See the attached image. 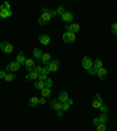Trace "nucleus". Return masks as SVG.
<instances>
[{
  "instance_id": "4be33fe9",
  "label": "nucleus",
  "mask_w": 117,
  "mask_h": 131,
  "mask_svg": "<svg viewBox=\"0 0 117 131\" xmlns=\"http://www.w3.org/2000/svg\"><path fill=\"white\" fill-rule=\"evenodd\" d=\"M9 9H11V6H9V4L7 1L3 3L1 6H0V11H9Z\"/></svg>"
},
{
  "instance_id": "1a4fd4ad",
  "label": "nucleus",
  "mask_w": 117,
  "mask_h": 131,
  "mask_svg": "<svg viewBox=\"0 0 117 131\" xmlns=\"http://www.w3.org/2000/svg\"><path fill=\"white\" fill-rule=\"evenodd\" d=\"M39 41H40L44 46H47V45L50 43V38H49L47 34H40V35H39Z\"/></svg>"
},
{
  "instance_id": "72a5a7b5",
  "label": "nucleus",
  "mask_w": 117,
  "mask_h": 131,
  "mask_svg": "<svg viewBox=\"0 0 117 131\" xmlns=\"http://www.w3.org/2000/svg\"><path fill=\"white\" fill-rule=\"evenodd\" d=\"M100 109H101V114H107V111H108V106L103 104V105H102Z\"/></svg>"
},
{
  "instance_id": "4c0bfd02",
  "label": "nucleus",
  "mask_w": 117,
  "mask_h": 131,
  "mask_svg": "<svg viewBox=\"0 0 117 131\" xmlns=\"http://www.w3.org/2000/svg\"><path fill=\"white\" fill-rule=\"evenodd\" d=\"M5 76H6V73H5V71L0 70V79H5Z\"/></svg>"
},
{
  "instance_id": "4468645a",
  "label": "nucleus",
  "mask_w": 117,
  "mask_h": 131,
  "mask_svg": "<svg viewBox=\"0 0 117 131\" xmlns=\"http://www.w3.org/2000/svg\"><path fill=\"white\" fill-rule=\"evenodd\" d=\"M73 19H74V15H73V13H70V12H66V13L62 15V20L65 22H70V21H73Z\"/></svg>"
},
{
  "instance_id": "a19ab883",
  "label": "nucleus",
  "mask_w": 117,
  "mask_h": 131,
  "mask_svg": "<svg viewBox=\"0 0 117 131\" xmlns=\"http://www.w3.org/2000/svg\"><path fill=\"white\" fill-rule=\"evenodd\" d=\"M57 115H59V116H62V110H61V111H59V112H57Z\"/></svg>"
},
{
  "instance_id": "ea45409f",
  "label": "nucleus",
  "mask_w": 117,
  "mask_h": 131,
  "mask_svg": "<svg viewBox=\"0 0 117 131\" xmlns=\"http://www.w3.org/2000/svg\"><path fill=\"white\" fill-rule=\"evenodd\" d=\"M67 103H68L69 105H70V104H73V100H71V98H68V101H67Z\"/></svg>"
},
{
  "instance_id": "a878e982",
  "label": "nucleus",
  "mask_w": 117,
  "mask_h": 131,
  "mask_svg": "<svg viewBox=\"0 0 117 131\" xmlns=\"http://www.w3.org/2000/svg\"><path fill=\"white\" fill-rule=\"evenodd\" d=\"M96 131H107L105 123H100V124L96 126Z\"/></svg>"
},
{
  "instance_id": "f257e3e1",
  "label": "nucleus",
  "mask_w": 117,
  "mask_h": 131,
  "mask_svg": "<svg viewBox=\"0 0 117 131\" xmlns=\"http://www.w3.org/2000/svg\"><path fill=\"white\" fill-rule=\"evenodd\" d=\"M55 15H56V11H52V9H48V8H44V9H42V14H41L40 18H39V21H38L39 25H40V26L47 25L50 21V19Z\"/></svg>"
},
{
  "instance_id": "6ab92c4d",
  "label": "nucleus",
  "mask_w": 117,
  "mask_h": 131,
  "mask_svg": "<svg viewBox=\"0 0 117 131\" xmlns=\"http://www.w3.org/2000/svg\"><path fill=\"white\" fill-rule=\"evenodd\" d=\"M42 55H44V53L41 52V49L34 48V50H33V56L35 57V59H38V60H41V59H42Z\"/></svg>"
},
{
  "instance_id": "7c9ffc66",
  "label": "nucleus",
  "mask_w": 117,
  "mask_h": 131,
  "mask_svg": "<svg viewBox=\"0 0 117 131\" xmlns=\"http://www.w3.org/2000/svg\"><path fill=\"white\" fill-rule=\"evenodd\" d=\"M47 79H48V77H47V75H44V74H40V75H39V81L45 82Z\"/></svg>"
},
{
  "instance_id": "b1692460",
  "label": "nucleus",
  "mask_w": 117,
  "mask_h": 131,
  "mask_svg": "<svg viewBox=\"0 0 117 131\" xmlns=\"http://www.w3.org/2000/svg\"><path fill=\"white\" fill-rule=\"evenodd\" d=\"M15 74H13V73H8V74H6V76H5V80L7 82H11V81H13L14 79H15Z\"/></svg>"
},
{
  "instance_id": "39448f33",
  "label": "nucleus",
  "mask_w": 117,
  "mask_h": 131,
  "mask_svg": "<svg viewBox=\"0 0 117 131\" xmlns=\"http://www.w3.org/2000/svg\"><path fill=\"white\" fill-rule=\"evenodd\" d=\"M102 105H103V102H102L101 95H100V94H96V95L94 96V100H93V108L100 109Z\"/></svg>"
},
{
  "instance_id": "e433bc0d",
  "label": "nucleus",
  "mask_w": 117,
  "mask_h": 131,
  "mask_svg": "<svg viewBox=\"0 0 117 131\" xmlns=\"http://www.w3.org/2000/svg\"><path fill=\"white\" fill-rule=\"evenodd\" d=\"M93 123H94V125H95V126H97V125H98V124H100V123H101V122H100V119H98V117H97V118H94Z\"/></svg>"
},
{
  "instance_id": "473e14b6",
  "label": "nucleus",
  "mask_w": 117,
  "mask_h": 131,
  "mask_svg": "<svg viewBox=\"0 0 117 131\" xmlns=\"http://www.w3.org/2000/svg\"><path fill=\"white\" fill-rule=\"evenodd\" d=\"M69 104L67 103V102H66V103H62V111H67V110L69 109Z\"/></svg>"
},
{
  "instance_id": "dca6fc26",
  "label": "nucleus",
  "mask_w": 117,
  "mask_h": 131,
  "mask_svg": "<svg viewBox=\"0 0 117 131\" xmlns=\"http://www.w3.org/2000/svg\"><path fill=\"white\" fill-rule=\"evenodd\" d=\"M39 104V97L38 96H33V97L29 98V101H28V105L32 106V108H34V106H36Z\"/></svg>"
},
{
  "instance_id": "20e7f679",
  "label": "nucleus",
  "mask_w": 117,
  "mask_h": 131,
  "mask_svg": "<svg viewBox=\"0 0 117 131\" xmlns=\"http://www.w3.org/2000/svg\"><path fill=\"white\" fill-rule=\"evenodd\" d=\"M0 49L6 54H9V53L13 52V46L11 43H8V42H6V41H3L0 43Z\"/></svg>"
},
{
  "instance_id": "aec40b11",
  "label": "nucleus",
  "mask_w": 117,
  "mask_h": 131,
  "mask_svg": "<svg viewBox=\"0 0 117 131\" xmlns=\"http://www.w3.org/2000/svg\"><path fill=\"white\" fill-rule=\"evenodd\" d=\"M41 94H42V97H49V96L52 95V91H50V89L49 88H44V89L41 90Z\"/></svg>"
},
{
  "instance_id": "ddd939ff",
  "label": "nucleus",
  "mask_w": 117,
  "mask_h": 131,
  "mask_svg": "<svg viewBox=\"0 0 117 131\" xmlns=\"http://www.w3.org/2000/svg\"><path fill=\"white\" fill-rule=\"evenodd\" d=\"M97 75H98V77L101 80H105L107 79V76H108V71H107V69L105 68H100L97 70Z\"/></svg>"
},
{
  "instance_id": "f03ea898",
  "label": "nucleus",
  "mask_w": 117,
  "mask_h": 131,
  "mask_svg": "<svg viewBox=\"0 0 117 131\" xmlns=\"http://www.w3.org/2000/svg\"><path fill=\"white\" fill-rule=\"evenodd\" d=\"M20 63L16 62V61H12L9 62L7 66H6V70L9 71V73H14V71H18L20 69Z\"/></svg>"
},
{
  "instance_id": "7ed1b4c3",
  "label": "nucleus",
  "mask_w": 117,
  "mask_h": 131,
  "mask_svg": "<svg viewBox=\"0 0 117 131\" xmlns=\"http://www.w3.org/2000/svg\"><path fill=\"white\" fill-rule=\"evenodd\" d=\"M63 41H65L66 43H73L74 41H75V39H76V36H75V33H71V32H66L65 34H63Z\"/></svg>"
},
{
  "instance_id": "9b49d317",
  "label": "nucleus",
  "mask_w": 117,
  "mask_h": 131,
  "mask_svg": "<svg viewBox=\"0 0 117 131\" xmlns=\"http://www.w3.org/2000/svg\"><path fill=\"white\" fill-rule=\"evenodd\" d=\"M65 28L67 29V32H71V33H76V32H79V30H80V26L77 24L67 25Z\"/></svg>"
},
{
  "instance_id": "5701e85b",
  "label": "nucleus",
  "mask_w": 117,
  "mask_h": 131,
  "mask_svg": "<svg viewBox=\"0 0 117 131\" xmlns=\"http://www.w3.org/2000/svg\"><path fill=\"white\" fill-rule=\"evenodd\" d=\"M12 15V11H0V16L1 18H9Z\"/></svg>"
},
{
  "instance_id": "f3484780",
  "label": "nucleus",
  "mask_w": 117,
  "mask_h": 131,
  "mask_svg": "<svg viewBox=\"0 0 117 131\" xmlns=\"http://www.w3.org/2000/svg\"><path fill=\"white\" fill-rule=\"evenodd\" d=\"M26 56H25V54L22 52H20L19 54L16 55V62H19L20 64H25V62H26Z\"/></svg>"
},
{
  "instance_id": "c9c22d12",
  "label": "nucleus",
  "mask_w": 117,
  "mask_h": 131,
  "mask_svg": "<svg viewBox=\"0 0 117 131\" xmlns=\"http://www.w3.org/2000/svg\"><path fill=\"white\" fill-rule=\"evenodd\" d=\"M48 73H49V68H48V66H46L45 68H42V73H41V74H44V75H47Z\"/></svg>"
},
{
  "instance_id": "2f4dec72",
  "label": "nucleus",
  "mask_w": 117,
  "mask_h": 131,
  "mask_svg": "<svg viewBox=\"0 0 117 131\" xmlns=\"http://www.w3.org/2000/svg\"><path fill=\"white\" fill-rule=\"evenodd\" d=\"M34 71H35L38 75H40V74L42 73V68H41V67H39V66H35V68H34Z\"/></svg>"
},
{
  "instance_id": "423d86ee",
  "label": "nucleus",
  "mask_w": 117,
  "mask_h": 131,
  "mask_svg": "<svg viewBox=\"0 0 117 131\" xmlns=\"http://www.w3.org/2000/svg\"><path fill=\"white\" fill-rule=\"evenodd\" d=\"M82 66H83V68L89 70L91 67H93V61L90 59L89 56H84L83 57V60H82Z\"/></svg>"
},
{
  "instance_id": "a211bd4d",
  "label": "nucleus",
  "mask_w": 117,
  "mask_h": 131,
  "mask_svg": "<svg viewBox=\"0 0 117 131\" xmlns=\"http://www.w3.org/2000/svg\"><path fill=\"white\" fill-rule=\"evenodd\" d=\"M26 79H27V81H34V80L39 79V75L33 70V71H30V73H28V75H26Z\"/></svg>"
},
{
  "instance_id": "f8f14e48",
  "label": "nucleus",
  "mask_w": 117,
  "mask_h": 131,
  "mask_svg": "<svg viewBox=\"0 0 117 131\" xmlns=\"http://www.w3.org/2000/svg\"><path fill=\"white\" fill-rule=\"evenodd\" d=\"M41 61H42V63L46 66H49V63L52 62V55L49 54V53H46V54L42 55V59H41Z\"/></svg>"
},
{
  "instance_id": "58836bf2",
  "label": "nucleus",
  "mask_w": 117,
  "mask_h": 131,
  "mask_svg": "<svg viewBox=\"0 0 117 131\" xmlns=\"http://www.w3.org/2000/svg\"><path fill=\"white\" fill-rule=\"evenodd\" d=\"M39 103H40V104H45V103H46V101H45V97L39 98Z\"/></svg>"
},
{
  "instance_id": "6e6552de",
  "label": "nucleus",
  "mask_w": 117,
  "mask_h": 131,
  "mask_svg": "<svg viewBox=\"0 0 117 131\" xmlns=\"http://www.w3.org/2000/svg\"><path fill=\"white\" fill-rule=\"evenodd\" d=\"M25 66H26V69L28 70V73L33 71L35 68V63H34V60H32V59H27L26 62H25Z\"/></svg>"
},
{
  "instance_id": "2eb2a0df",
  "label": "nucleus",
  "mask_w": 117,
  "mask_h": 131,
  "mask_svg": "<svg viewBox=\"0 0 117 131\" xmlns=\"http://www.w3.org/2000/svg\"><path fill=\"white\" fill-rule=\"evenodd\" d=\"M68 94L66 93V91H61L60 94H59V98H57V100H59V101L61 102V103H66V102L68 101Z\"/></svg>"
},
{
  "instance_id": "f704fd0d",
  "label": "nucleus",
  "mask_w": 117,
  "mask_h": 131,
  "mask_svg": "<svg viewBox=\"0 0 117 131\" xmlns=\"http://www.w3.org/2000/svg\"><path fill=\"white\" fill-rule=\"evenodd\" d=\"M88 71H89V74H91V75H96V74H97V70H96L94 67H91V68H90Z\"/></svg>"
},
{
  "instance_id": "c85d7f7f",
  "label": "nucleus",
  "mask_w": 117,
  "mask_h": 131,
  "mask_svg": "<svg viewBox=\"0 0 117 131\" xmlns=\"http://www.w3.org/2000/svg\"><path fill=\"white\" fill-rule=\"evenodd\" d=\"M65 13H66V11H65V8H63L62 6H60V7L57 8V11H56V14H60V15L62 16V15H63V14H65Z\"/></svg>"
},
{
  "instance_id": "cd10ccee",
  "label": "nucleus",
  "mask_w": 117,
  "mask_h": 131,
  "mask_svg": "<svg viewBox=\"0 0 117 131\" xmlns=\"http://www.w3.org/2000/svg\"><path fill=\"white\" fill-rule=\"evenodd\" d=\"M52 85H53V80L52 79H47L46 81H45V88H49V89H50Z\"/></svg>"
},
{
  "instance_id": "c756f323",
  "label": "nucleus",
  "mask_w": 117,
  "mask_h": 131,
  "mask_svg": "<svg viewBox=\"0 0 117 131\" xmlns=\"http://www.w3.org/2000/svg\"><path fill=\"white\" fill-rule=\"evenodd\" d=\"M111 32L115 36H117V24H114L111 26Z\"/></svg>"
},
{
  "instance_id": "0eeeda50",
  "label": "nucleus",
  "mask_w": 117,
  "mask_h": 131,
  "mask_svg": "<svg viewBox=\"0 0 117 131\" xmlns=\"http://www.w3.org/2000/svg\"><path fill=\"white\" fill-rule=\"evenodd\" d=\"M49 104H50V106H52L54 110H56V111H61V110H62V103H61L59 100H52V101L49 102Z\"/></svg>"
},
{
  "instance_id": "bb28decb",
  "label": "nucleus",
  "mask_w": 117,
  "mask_h": 131,
  "mask_svg": "<svg viewBox=\"0 0 117 131\" xmlns=\"http://www.w3.org/2000/svg\"><path fill=\"white\" fill-rule=\"evenodd\" d=\"M98 119H100L101 123H105L107 121H108V116H107V114H101L100 117H98Z\"/></svg>"
},
{
  "instance_id": "393cba45",
  "label": "nucleus",
  "mask_w": 117,
  "mask_h": 131,
  "mask_svg": "<svg viewBox=\"0 0 117 131\" xmlns=\"http://www.w3.org/2000/svg\"><path fill=\"white\" fill-rule=\"evenodd\" d=\"M34 85H35L36 89L42 90V89L45 88V82H42V81H36L35 83H34Z\"/></svg>"
},
{
  "instance_id": "9d476101",
  "label": "nucleus",
  "mask_w": 117,
  "mask_h": 131,
  "mask_svg": "<svg viewBox=\"0 0 117 131\" xmlns=\"http://www.w3.org/2000/svg\"><path fill=\"white\" fill-rule=\"evenodd\" d=\"M48 68H49V71H56L57 69L60 68V62H59V60H53L52 62L49 63Z\"/></svg>"
},
{
  "instance_id": "412c9836",
  "label": "nucleus",
  "mask_w": 117,
  "mask_h": 131,
  "mask_svg": "<svg viewBox=\"0 0 117 131\" xmlns=\"http://www.w3.org/2000/svg\"><path fill=\"white\" fill-rule=\"evenodd\" d=\"M93 67L96 69V70H98L100 68H102V61L98 60V59H97V60H95L93 62Z\"/></svg>"
}]
</instances>
